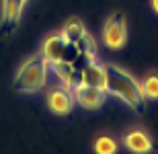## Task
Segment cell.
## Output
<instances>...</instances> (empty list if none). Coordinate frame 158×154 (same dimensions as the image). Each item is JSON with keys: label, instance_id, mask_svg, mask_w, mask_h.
I'll return each instance as SVG.
<instances>
[{"label": "cell", "instance_id": "cell-1", "mask_svg": "<svg viewBox=\"0 0 158 154\" xmlns=\"http://www.w3.org/2000/svg\"><path fill=\"white\" fill-rule=\"evenodd\" d=\"M105 90L109 97H115L129 109L142 113L146 107V97L142 90V80L119 64H105Z\"/></svg>", "mask_w": 158, "mask_h": 154}, {"label": "cell", "instance_id": "cell-2", "mask_svg": "<svg viewBox=\"0 0 158 154\" xmlns=\"http://www.w3.org/2000/svg\"><path fill=\"white\" fill-rule=\"evenodd\" d=\"M47 80H49V64L41 56V52H37L19 66L15 74V90L23 95H33L45 89Z\"/></svg>", "mask_w": 158, "mask_h": 154}, {"label": "cell", "instance_id": "cell-3", "mask_svg": "<svg viewBox=\"0 0 158 154\" xmlns=\"http://www.w3.org/2000/svg\"><path fill=\"white\" fill-rule=\"evenodd\" d=\"M39 52H41V56L47 60L49 66L56 64V62H74V64H76V60H78L76 45L68 41V39L62 35V31L47 35L45 41L41 43Z\"/></svg>", "mask_w": 158, "mask_h": 154}, {"label": "cell", "instance_id": "cell-4", "mask_svg": "<svg viewBox=\"0 0 158 154\" xmlns=\"http://www.w3.org/2000/svg\"><path fill=\"white\" fill-rule=\"evenodd\" d=\"M101 39L109 49H121L127 43V21L121 12L109 15L101 29Z\"/></svg>", "mask_w": 158, "mask_h": 154}, {"label": "cell", "instance_id": "cell-5", "mask_svg": "<svg viewBox=\"0 0 158 154\" xmlns=\"http://www.w3.org/2000/svg\"><path fill=\"white\" fill-rule=\"evenodd\" d=\"M45 103H47V109L53 113V115H68L72 111V107L76 105L74 101V93L72 89H66L62 84L58 86H52V89L45 90Z\"/></svg>", "mask_w": 158, "mask_h": 154}, {"label": "cell", "instance_id": "cell-6", "mask_svg": "<svg viewBox=\"0 0 158 154\" xmlns=\"http://www.w3.org/2000/svg\"><path fill=\"white\" fill-rule=\"evenodd\" d=\"M74 93V101L78 107L86 109V111H94V109H101L107 101V90L99 89V86H88V84H78L76 89H72Z\"/></svg>", "mask_w": 158, "mask_h": 154}, {"label": "cell", "instance_id": "cell-7", "mask_svg": "<svg viewBox=\"0 0 158 154\" xmlns=\"http://www.w3.org/2000/svg\"><path fill=\"white\" fill-rule=\"evenodd\" d=\"M121 144L134 154H146L154 148L150 134L146 130H142V127H131L129 131H125L121 138Z\"/></svg>", "mask_w": 158, "mask_h": 154}, {"label": "cell", "instance_id": "cell-8", "mask_svg": "<svg viewBox=\"0 0 158 154\" xmlns=\"http://www.w3.org/2000/svg\"><path fill=\"white\" fill-rule=\"evenodd\" d=\"M49 72L58 78V84L66 89H76L80 84V68L74 62H56L49 66Z\"/></svg>", "mask_w": 158, "mask_h": 154}, {"label": "cell", "instance_id": "cell-9", "mask_svg": "<svg viewBox=\"0 0 158 154\" xmlns=\"http://www.w3.org/2000/svg\"><path fill=\"white\" fill-rule=\"evenodd\" d=\"M80 84L105 89V64L99 60H90L80 66Z\"/></svg>", "mask_w": 158, "mask_h": 154}, {"label": "cell", "instance_id": "cell-10", "mask_svg": "<svg viewBox=\"0 0 158 154\" xmlns=\"http://www.w3.org/2000/svg\"><path fill=\"white\" fill-rule=\"evenodd\" d=\"M29 0H2V23L17 25Z\"/></svg>", "mask_w": 158, "mask_h": 154}, {"label": "cell", "instance_id": "cell-11", "mask_svg": "<svg viewBox=\"0 0 158 154\" xmlns=\"http://www.w3.org/2000/svg\"><path fill=\"white\" fill-rule=\"evenodd\" d=\"M60 31H62V35H64L70 43H76L78 39H82V37L88 33L86 27L82 25L80 19H70V21H68V23H66Z\"/></svg>", "mask_w": 158, "mask_h": 154}, {"label": "cell", "instance_id": "cell-12", "mask_svg": "<svg viewBox=\"0 0 158 154\" xmlns=\"http://www.w3.org/2000/svg\"><path fill=\"white\" fill-rule=\"evenodd\" d=\"M142 90L146 101H158V72H148L142 78Z\"/></svg>", "mask_w": 158, "mask_h": 154}, {"label": "cell", "instance_id": "cell-13", "mask_svg": "<svg viewBox=\"0 0 158 154\" xmlns=\"http://www.w3.org/2000/svg\"><path fill=\"white\" fill-rule=\"evenodd\" d=\"M119 150V142L111 136H99L94 140V152L97 154H115Z\"/></svg>", "mask_w": 158, "mask_h": 154}, {"label": "cell", "instance_id": "cell-14", "mask_svg": "<svg viewBox=\"0 0 158 154\" xmlns=\"http://www.w3.org/2000/svg\"><path fill=\"white\" fill-rule=\"evenodd\" d=\"M150 4H152V10L158 15V0H150Z\"/></svg>", "mask_w": 158, "mask_h": 154}]
</instances>
